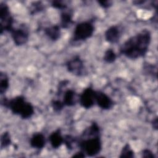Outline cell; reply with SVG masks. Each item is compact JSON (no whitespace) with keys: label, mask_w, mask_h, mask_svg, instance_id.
Listing matches in <instances>:
<instances>
[{"label":"cell","mask_w":158,"mask_h":158,"mask_svg":"<svg viewBox=\"0 0 158 158\" xmlns=\"http://www.w3.org/2000/svg\"><path fill=\"white\" fill-rule=\"evenodd\" d=\"M95 102L102 109H109L113 105V101L110 98L101 91H96Z\"/></svg>","instance_id":"9"},{"label":"cell","mask_w":158,"mask_h":158,"mask_svg":"<svg viewBox=\"0 0 158 158\" xmlns=\"http://www.w3.org/2000/svg\"><path fill=\"white\" fill-rule=\"evenodd\" d=\"M68 71L73 75L81 76L85 73V66L83 60L79 56H75L67 62Z\"/></svg>","instance_id":"6"},{"label":"cell","mask_w":158,"mask_h":158,"mask_svg":"<svg viewBox=\"0 0 158 158\" xmlns=\"http://www.w3.org/2000/svg\"><path fill=\"white\" fill-rule=\"evenodd\" d=\"M1 105L8 108L11 112L19 115L23 119L30 118L34 114V108L28 102L26 101L22 96H16L10 100L4 98L1 101Z\"/></svg>","instance_id":"2"},{"label":"cell","mask_w":158,"mask_h":158,"mask_svg":"<svg viewBox=\"0 0 158 158\" xmlns=\"http://www.w3.org/2000/svg\"><path fill=\"white\" fill-rule=\"evenodd\" d=\"M87 139H79L78 145L81 151L88 156L92 157L98 154L102 149V144L100 135L98 136H83Z\"/></svg>","instance_id":"3"},{"label":"cell","mask_w":158,"mask_h":158,"mask_svg":"<svg viewBox=\"0 0 158 158\" xmlns=\"http://www.w3.org/2000/svg\"><path fill=\"white\" fill-rule=\"evenodd\" d=\"M152 126L155 129L157 128V118H156L154 120H152Z\"/></svg>","instance_id":"27"},{"label":"cell","mask_w":158,"mask_h":158,"mask_svg":"<svg viewBox=\"0 0 158 158\" xmlns=\"http://www.w3.org/2000/svg\"><path fill=\"white\" fill-rule=\"evenodd\" d=\"M0 17L1 33L2 34L4 31L11 32L14 29L12 27L14 20L10 15L8 6L3 2H1L0 4Z\"/></svg>","instance_id":"5"},{"label":"cell","mask_w":158,"mask_h":158,"mask_svg":"<svg viewBox=\"0 0 158 158\" xmlns=\"http://www.w3.org/2000/svg\"><path fill=\"white\" fill-rule=\"evenodd\" d=\"M11 143L10 136L9 133L7 131L3 133V134L1 136V148L3 149L9 146Z\"/></svg>","instance_id":"18"},{"label":"cell","mask_w":158,"mask_h":158,"mask_svg":"<svg viewBox=\"0 0 158 158\" xmlns=\"http://www.w3.org/2000/svg\"><path fill=\"white\" fill-rule=\"evenodd\" d=\"M151 39L150 31L143 30L125 41L120 48V53L132 59L143 57L148 50Z\"/></svg>","instance_id":"1"},{"label":"cell","mask_w":158,"mask_h":158,"mask_svg":"<svg viewBox=\"0 0 158 158\" xmlns=\"http://www.w3.org/2000/svg\"><path fill=\"white\" fill-rule=\"evenodd\" d=\"M63 103L64 106H72L76 103L75 99V93L72 89L67 90L64 94Z\"/></svg>","instance_id":"15"},{"label":"cell","mask_w":158,"mask_h":158,"mask_svg":"<svg viewBox=\"0 0 158 158\" xmlns=\"http://www.w3.org/2000/svg\"><path fill=\"white\" fill-rule=\"evenodd\" d=\"M134 152L128 144H125L122 149L120 157H133Z\"/></svg>","instance_id":"19"},{"label":"cell","mask_w":158,"mask_h":158,"mask_svg":"<svg viewBox=\"0 0 158 158\" xmlns=\"http://www.w3.org/2000/svg\"><path fill=\"white\" fill-rule=\"evenodd\" d=\"M85 156V154L83 151H80V152H77L75 154H74L72 157H84Z\"/></svg>","instance_id":"26"},{"label":"cell","mask_w":158,"mask_h":158,"mask_svg":"<svg viewBox=\"0 0 158 158\" xmlns=\"http://www.w3.org/2000/svg\"><path fill=\"white\" fill-rule=\"evenodd\" d=\"M49 141L53 148H59L64 143V138L61 135L60 130L58 129L52 132L49 136Z\"/></svg>","instance_id":"12"},{"label":"cell","mask_w":158,"mask_h":158,"mask_svg":"<svg viewBox=\"0 0 158 158\" xmlns=\"http://www.w3.org/2000/svg\"><path fill=\"white\" fill-rule=\"evenodd\" d=\"M117 58V56L114 51L111 49H107L104 55V60L107 63H112L114 62Z\"/></svg>","instance_id":"17"},{"label":"cell","mask_w":158,"mask_h":158,"mask_svg":"<svg viewBox=\"0 0 158 158\" xmlns=\"http://www.w3.org/2000/svg\"><path fill=\"white\" fill-rule=\"evenodd\" d=\"M9 78L7 75L1 72L0 73V93L3 94L9 88Z\"/></svg>","instance_id":"16"},{"label":"cell","mask_w":158,"mask_h":158,"mask_svg":"<svg viewBox=\"0 0 158 158\" xmlns=\"http://www.w3.org/2000/svg\"><path fill=\"white\" fill-rule=\"evenodd\" d=\"M120 36V31L118 27L112 26L105 32V38L106 41L111 43H117Z\"/></svg>","instance_id":"10"},{"label":"cell","mask_w":158,"mask_h":158,"mask_svg":"<svg viewBox=\"0 0 158 158\" xmlns=\"http://www.w3.org/2000/svg\"><path fill=\"white\" fill-rule=\"evenodd\" d=\"M52 107L54 111L56 112H59L60 111L63 107L65 106L63 102L60 101L59 100H54L52 102Z\"/></svg>","instance_id":"21"},{"label":"cell","mask_w":158,"mask_h":158,"mask_svg":"<svg viewBox=\"0 0 158 158\" xmlns=\"http://www.w3.org/2000/svg\"><path fill=\"white\" fill-rule=\"evenodd\" d=\"M98 3L104 8H107L110 7L112 4V2L109 1H98Z\"/></svg>","instance_id":"25"},{"label":"cell","mask_w":158,"mask_h":158,"mask_svg":"<svg viewBox=\"0 0 158 158\" xmlns=\"http://www.w3.org/2000/svg\"><path fill=\"white\" fill-rule=\"evenodd\" d=\"M94 27L91 22H83L77 25L72 38L74 41L86 40L93 34Z\"/></svg>","instance_id":"4"},{"label":"cell","mask_w":158,"mask_h":158,"mask_svg":"<svg viewBox=\"0 0 158 158\" xmlns=\"http://www.w3.org/2000/svg\"><path fill=\"white\" fill-rule=\"evenodd\" d=\"M144 70L145 71V73L149 75H153L154 73L156 75V68L154 67L152 65H146L144 67Z\"/></svg>","instance_id":"22"},{"label":"cell","mask_w":158,"mask_h":158,"mask_svg":"<svg viewBox=\"0 0 158 158\" xmlns=\"http://www.w3.org/2000/svg\"><path fill=\"white\" fill-rule=\"evenodd\" d=\"M10 33L12 38L17 46L25 44L28 40V31L25 27L14 28Z\"/></svg>","instance_id":"7"},{"label":"cell","mask_w":158,"mask_h":158,"mask_svg":"<svg viewBox=\"0 0 158 158\" xmlns=\"http://www.w3.org/2000/svg\"><path fill=\"white\" fill-rule=\"evenodd\" d=\"M142 156L143 157H148V158H154L155 157L152 152H151L149 149H144L142 152Z\"/></svg>","instance_id":"24"},{"label":"cell","mask_w":158,"mask_h":158,"mask_svg":"<svg viewBox=\"0 0 158 158\" xmlns=\"http://www.w3.org/2000/svg\"><path fill=\"white\" fill-rule=\"evenodd\" d=\"M95 93L91 88H86L80 96V103L85 109L91 108L95 103Z\"/></svg>","instance_id":"8"},{"label":"cell","mask_w":158,"mask_h":158,"mask_svg":"<svg viewBox=\"0 0 158 158\" xmlns=\"http://www.w3.org/2000/svg\"><path fill=\"white\" fill-rule=\"evenodd\" d=\"M52 6L57 9H59L60 10H64L67 8V5L63 3L62 1H55L52 2Z\"/></svg>","instance_id":"23"},{"label":"cell","mask_w":158,"mask_h":158,"mask_svg":"<svg viewBox=\"0 0 158 158\" xmlns=\"http://www.w3.org/2000/svg\"><path fill=\"white\" fill-rule=\"evenodd\" d=\"M46 143L45 137L41 133H35L30 139V145L32 148L41 149L43 148Z\"/></svg>","instance_id":"11"},{"label":"cell","mask_w":158,"mask_h":158,"mask_svg":"<svg viewBox=\"0 0 158 158\" xmlns=\"http://www.w3.org/2000/svg\"><path fill=\"white\" fill-rule=\"evenodd\" d=\"M76 142V139L75 138L72 137L70 135H66L64 138V143L65 144L66 147L69 149H72L73 147V143Z\"/></svg>","instance_id":"20"},{"label":"cell","mask_w":158,"mask_h":158,"mask_svg":"<svg viewBox=\"0 0 158 158\" xmlns=\"http://www.w3.org/2000/svg\"><path fill=\"white\" fill-rule=\"evenodd\" d=\"M64 11L60 15V27L63 28H67L70 26L73 23L72 21V14L70 11Z\"/></svg>","instance_id":"14"},{"label":"cell","mask_w":158,"mask_h":158,"mask_svg":"<svg viewBox=\"0 0 158 158\" xmlns=\"http://www.w3.org/2000/svg\"><path fill=\"white\" fill-rule=\"evenodd\" d=\"M44 33L52 41L57 40L60 36V30L59 25H52L44 28Z\"/></svg>","instance_id":"13"}]
</instances>
